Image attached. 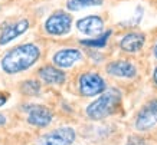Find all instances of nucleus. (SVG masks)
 Returning <instances> with one entry per match:
<instances>
[{"label":"nucleus","mask_w":157,"mask_h":145,"mask_svg":"<svg viewBox=\"0 0 157 145\" xmlns=\"http://www.w3.org/2000/svg\"><path fill=\"white\" fill-rule=\"evenodd\" d=\"M39 58H40V49L35 43H23L10 49L3 56L0 65L6 73L13 75L28 70L39 61Z\"/></svg>","instance_id":"1"},{"label":"nucleus","mask_w":157,"mask_h":145,"mask_svg":"<svg viewBox=\"0 0 157 145\" xmlns=\"http://www.w3.org/2000/svg\"><path fill=\"white\" fill-rule=\"evenodd\" d=\"M120 103H121V92L115 88L107 89L100 95V98H97V101L86 106V115L90 119L100 121L115 113Z\"/></svg>","instance_id":"2"},{"label":"nucleus","mask_w":157,"mask_h":145,"mask_svg":"<svg viewBox=\"0 0 157 145\" xmlns=\"http://www.w3.org/2000/svg\"><path fill=\"white\" fill-rule=\"evenodd\" d=\"M72 28V17L71 14L63 12V10H56L49 16L45 22V30L48 35L52 36H63L71 32Z\"/></svg>","instance_id":"3"},{"label":"nucleus","mask_w":157,"mask_h":145,"mask_svg":"<svg viewBox=\"0 0 157 145\" xmlns=\"http://www.w3.org/2000/svg\"><path fill=\"white\" fill-rule=\"evenodd\" d=\"M74 141L75 131L71 126H61L39 136L33 145H72Z\"/></svg>","instance_id":"4"},{"label":"nucleus","mask_w":157,"mask_h":145,"mask_svg":"<svg viewBox=\"0 0 157 145\" xmlns=\"http://www.w3.org/2000/svg\"><path fill=\"white\" fill-rule=\"evenodd\" d=\"M78 86H79L81 95H84V96L101 95L107 89L105 80L98 73H92V72H88V73H84L79 76Z\"/></svg>","instance_id":"5"},{"label":"nucleus","mask_w":157,"mask_h":145,"mask_svg":"<svg viewBox=\"0 0 157 145\" xmlns=\"http://www.w3.org/2000/svg\"><path fill=\"white\" fill-rule=\"evenodd\" d=\"M157 125V99H153L144 105L137 118H136V129L137 131H148Z\"/></svg>","instance_id":"6"},{"label":"nucleus","mask_w":157,"mask_h":145,"mask_svg":"<svg viewBox=\"0 0 157 145\" xmlns=\"http://www.w3.org/2000/svg\"><path fill=\"white\" fill-rule=\"evenodd\" d=\"M23 111L28 112V124L38 128H45L52 122V111L43 105H26Z\"/></svg>","instance_id":"7"},{"label":"nucleus","mask_w":157,"mask_h":145,"mask_svg":"<svg viewBox=\"0 0 157 145\" xmlns=\"http://www.w3.org/2000/svg\"><path fill=\"white\" fill-rule=\"evenodd\" d=\"M82 59V52L78 50V49H74V47H67V49H61L58 50L55 55H53L52 61L53 63L61 68V69H67V68H71Z\"/></svg>","instance_id":"8"},{"label":"nucleus","mask_w":157,"mask_h":145,"mask_svg":"<svg viewBox=\"0 0 157 145\" xmlns=\"http://www.w3.org/2000/svg\"><path fill=\"white\" fill-rule=\"evenodd\" d=\"M76 29L79 30L84 35H88V36H98L102 33V29H104V20L101 19L100 16H95V14H91V16H85L76 22Z\"/></svg>","instance_id":"9"},{"label":"nucleus","mask_w":157,"mask_h":145,"mask_svg":"<svg viewBox=\"0 0 157 145\" xmlns=\"http://www.w3.org/2000/svg\"><path fill=\"white\" fill-rule=\"evenodd\" d=\"M28 29H29V20L26 19H20L17 22H14V23L7 24L0 33V46L2 45H7L16 38H19L20 35H23Z\"/></svg>","instance_id":"10"},{"label":"nucleus","mask_w":157,"mask_h":145,"mask_svg":"<svg viewBox=\"0 0 157 145\" xmlns=\"http://www.w3.org/2000/svg\"><path fill=\"white\" fill-rule=\"evenodd\" d=\"M107 73H109L111 76H117V78L131 79L137 75V68L128 61H114L108 63Z\"/></svg>","instance_id":"11"},{"label":"nucleus","mask_w":157,"mask_h":145,"mask_svg":"<svg viewBox=\"0 0 157 145\" xmlns=\"http://www.w3.org/2000/svg\"><path fill=\"white\" fill-rule=\"evenodd\" d=\"M144 43H146V36L143 33L130 32L120 40V47H121V50L127 52V53H136L143 49Z\"/></svg>","instance_id":"12"},{"label":"nucleus","mask_w":157,"mask_h":145,"mask_svg":"<svg viewBox=\"0 0 157 145\" xmlns=\"http://www.w3.org/2000/svg\"><path fill=\"white\" fill-rule=\"evenodd\" d=\"M39 78L48 85H62L65 82V78L67 75L63 73V70L61 68H55V66L46 65L42 66L38 72Z\"/></svg>","instance_id":"13"},{"label":"nucleus","mask_w":157,"mask_h":145,"mask_svg":"<svg viewBox=\"0 0 157 145\" xmlns=\"http://www.w3.org/2000/svg\"><path fill=\"white\" fill-rule=\"evenodd\" d=\"M111 33H113V30H107V32L101 33V35H98V36H95V38L92 39H82L81 45L85 47H94V49H98V47H104L107 43H108V39L109 36H111Z\"/></svg>","instance_id":"14"},{"label":"nucleus","mask_w":157,"mask_h":145,"mask_svg":"<svg viewBox=\"0 0 157 145\" xmlns=\"http://www.w3.org/2000/svg\"><path fill=\"white\" fill-rule=\"evenodd\" d=\"M104 0H68L67 7L72 12H78L85 7H94V6H101Z\"/></svg>","instance_id":"15"},{"label":"nucleus","mask_w":157,"mask_h":145,"mask_svg":"<svg viewBox=\"0 0 157 145\" xmlns=\"http://www.w3.org/2000/svg\"><path fill=\"white\" fill-rule=\"evenodd\" d=\"M40 84L36 79H30V80H25L20 84V92L29 96H36L40 94Z\"/></svg>","instance_id":"16"},{"label":"nucleus","mask_w":157,"mask_h":145,"mask_svg":"<svg viewBox=\"0 0 157 145\" xmlns=\"http://www.w3.org/2000/svg\"><path fill=\"white\" fill-rule=\"evenodd\" d=\"M125 145H148V144L143 139V138H138V136H131V138H128V141H127V144H125Z\"/></svg>","instance_id":"17"},{"label":"nucleus","mask_w":157,"mask_h":145,"mask_svg":"<svg viewBox=\"0 0 157 145\" xmlns=\"http://www.w3.org/2000/svg\"><path fill=\"white\" fill-rule=\"evenodd\" d=\"M6 101H7V96L6 95H0V106H3L6 103Z\"/></svg>","instance_id":"18"},{"label":"nucleus","mask_w":157,"mask_h":145,"mask_svg":"<svg viewBox=\"0 0 157 145\" xmlns=\"http://www.w3.org/2000/svg\"><path fill=\"white\" fill-rule=\"evenodd\" d=\"M6 124V117L5 115H2V113H0V126L2 125H5Z\"/></svg>","instance_id":"19"},{"label":"nucleus","mask_w":157,"mask_h":145,"mask_svg":"<svg viewBox=\"0 0 157 145\" xmlns=\"http://www.w3.org/2000/svg\"><path fill=\"white\" fill-rule=\"evenodd\" d=\"M153 80L157 85V66H156V69H154V72H153Z\"/></svg>","instance_id":"20"},{"label":"nucleus","mask_w":157,"mask_h":145,"mask_svg":"<svg viewBox=\"0 0 157 145\" xmlns=\"http://www.w3.org/2000/svg\"><path fill=\"white\" fill-rule=\"evenodd\" d=\"M153 53H154V56L157 58V42H156V45H154V47H153Z\"/></svg>","instance_id":"21"}]
</instances>
